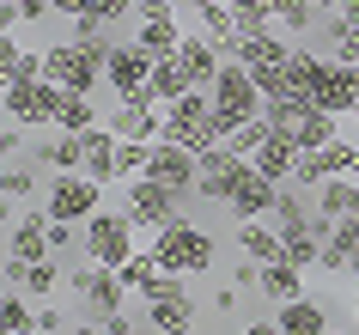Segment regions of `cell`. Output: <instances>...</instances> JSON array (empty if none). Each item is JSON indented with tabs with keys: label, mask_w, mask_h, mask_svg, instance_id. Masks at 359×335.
Wrapping results in <instances>:
<instances>
[{
	"label": "cell",
	"mask_w": 359,
	"mask_h": 335,
	"mask_svg": "<svg viewBox=\"0 0 359 335\" xmlns=\"http://www.w3.org/2000/svg\"><path fill=\"white\" fill-rule=\"evenodd\" d=\"M152 256L165 262L170 275H208L213 262H219V244H213L208 225H195V220H170L165 232H152Z\"/></svg>",
	"instance_id": "1"
},
{
	"label": "cell",
	"mask_w": 359,
	"mask_h": 335,
	"mask_svg": "<svg viewBox=\"0 0 359 335\" xmlns=\"http://www.w3.org/2000/svg\"><path fill=\"white\" fill-rule=\"evenodd\" d=\"M122 214L134 220V232H165L170 220H183V195L177 189H165V183H152V177H134V183H122Z\"/></svg>",
	"instance_id": "2"
},
{
	"label": "cell",
	"mask_w": 359,
	"mask_h": 335,
	"mask_svg": "<svg viewBox=\"0 0 359 335\" xmlns=\"http://www.w3.org/2000/svg\"><path fill=\"white\" fill-rule=\"evenodd\" d=\"M311 104L329 116H353L359 104V61H335V55H323L317 61V74H311Z\"/></svg>",
	"instance_id": "3"
},
{
	"label": "cell",
	"mask_w": 359,
	"mask_h": 335,
	"mask_svg": "<svg viewBox=\"0 0 359 335\" xmlns=\"http://www.w3.org/2000/svg\"><path fill=\"white\" fill-rule=\"evenodd\" d=\"M140 244H134V220L128 214H110V207H97L92 220H86V256L104 262V268H122Z\"/></svg>",
	"instance_id": "4"
},
{
	"label": "cell",
	"mask_w": 359,
	"mask_h": 335,
	"mask_svg": "<svg viewBox=\"0 0 359 335\" xmlns=\"http://www.w3.org/2000/svg\"><path fill=\"white\" fill-rule=\"evenodd\" d=\"M61 104H67V86H55V79L6 86V122H19V129H55Z\"/></svg>",
	"instance_id": "5"
},
{
	"label": "cell",
	"mask_w": 359,
	"mask_h": 335,
	"mask_svg": "<svg viewBox=\"0 0 359 335\" xmlns=\"http://www.w3.org/2000/svg\"><path fill=\"white\" fill-rule=\"evenodd\" d=\"M213 104H219V116H231L238 129H244L250 116L268 110L262 86H256V74H250L244 61H226V67H219V79H213Z\"/></svg>",
	"instance_id": "6"
},
{
	"label": "cell",
	"mask_w": 359,
	"mask_h": 335,
	"mask_svg": "<svg viewBox=\"0 0 359 335\" xmlns=\"http://www.w3.org/2000/svg\"><path fill=\"white\" fill-rule=\"evenodd\" d=\"M97 195H104V183H92L86 171H55V183H49L43 207H49V220H74V225H86L97 207H104Z\"/></svg>",
	"instance_id": "7"
},
{
	"label": "cell",
	"mask_w": 359,
	"mask_h": 335,
	"mask_svg": "<svg viewBox=\"0 0 359 335\" xmlns=\"http://www.w3.org/2000/svg\"><path fill=\"white\" fill-rule=\"evenodd\" d=\"M110 129H116V140H165V104H158V92L140 86V92L116 98Z\"/></svg>",
	"instance_id": "8"
},
{
	"label": "cell",
	"mask_w": 359,
	"mask_h": 335,
	"mask_svg": "<svg viewBox=\"0 0 359 335\" xmlns=\"http://www.w3.org/2000/svg\"><path fill=\"white\" fill-rule=\"evenodd\" d=\"M147 177H152V183H165V189H177V195H195V183H201V159H195L189 147H177V140H158Z\"/></svg>",
	"instance_id": "9"
},
{
	"label": "cell",
	"mask_w": 359,
	"mask_h": 335,
	"mask_svg": "<svg viewBox=\"0 0 359 335\" xmlns=\"http://www.w3.org/2000/svg\"><path fill=\"white\" fill-rule=\"evenodd\" d=\"M274 202H280V183H268L262 171L250 165L244 177H238V189L226 195V214L238 225H244V220H274Z\"/></svg>",
	"instance_id": "10"
},
{
	"label": "cell",
	"mask_w": 359,
	"mask_h": 335,
	"mask_svg": "<svg viewBox=\"0 0 359 335\" xmlns=\"http://www.w3.org/2000/svg\"><path fill=\"white\" fill-rule=\"evenodd\" d=\"M250 171V159L244 152H231V147H213V152H201V183H195V195L201 202H219L226 207V195L238 189V177Z\"/></svg>",
	"instance_id": "11"
},
{
	"label": "cell",
	"mask_w": 359,
	"mask_h": 335,
	"mask_svg": "<svg viewBox=\"0 0 359 335\" xmlns=\"http://www.w3.org/2000/svg\"><path fill=\"white\" fill-rule=\"evenodd\" d=\"M74 293L86 298V311H92L97 323H104V317H116V311H122V293H128V287H122V275H116V268L92 262V268H79V275H74Z\"/></svg>",
	"instance_id": "12"
},
{
	"label": "cell",
	"mask_w": 359,
	"mask_h": 335,
	"mask_svg": "<svg viewBox=\"0 0 359 335\" xmlns=\"http://www.w3.org/2000/svg\"><path fill=\"white\" fill-rule=\"evenodd\" d=\"M152 67H158V55H147V49H140V43H116V55H110V74H104V86H110L116 98H128V92H140V86H147L152 79Z\"/></svg>",
	"instance_id": "13"
},
{
	"label": "cell",
	"mask_w": 359,
	"mask_h": 335,
	"mask_svg": "<svg viewBox=\"0 0 359 335\" xmlns=\"http://www.w3.org/2000/svg\"><path fill=\"white\" fill-rule=\"evenodd\" d=\"M147 323L158 335H195V298H189V287L177 280L165 298H147Z\"/></svg>",
	"instance_id": "14"
},
{
	"label": "cell",
	"mask_w": 359,
	"mask_h": 335,
	"mask_svg": "<svg viewBox=\"0 0 359 335\" xmlns=\"http://www.w3.org/2000/svg\"><path fill=\"white\" fill-rule=\"evenodd\" d=\"M116 275H122V287H128L134 298H158V293H165V280H170V268L152 256V244H140V250H134Z\"/></svg>",
	"instance_id": "15"
},
{
	"label": "cell",
	"mask_w": 359,
	"mask_h": 335,
	"mask_svg": "<svg viewBox=\"0 0 359 335\" xmlns=\"http://www.w3.org/2000/svg\"><path fill=\"white\" fill-rule=\"evenodd\" d=\"M250 165L262 171L268 183H292V165H299V147H292V134H280V129H274V134L262 140V147L250 152Z\"/></svg>",
	"instance_id": "16"
},
{
	"label": "cell",
	"mask_w": 359,
	"mask_h": 335,
	"mask_svg": "<svg viewBox=\"0 0 359 335\" xmlns=\"http://www.w3.org/2000/svg\"><path fill=\"white\" fill-rule=\"evenodd\" d=\"M274 323H280V335H329L335 329V323H329V305H317V298L274 305Z\"/></svg>",
	"instance_id": "17"
},
{
	"label": "cell",
	"mask_w": 359,
	"mask_h": 335,
	"mask_svg": "<svg viewBox=\"0 0 359 335\" xmlns=\"http://www.w3.org/2000/svg\"><path fill=\"white\" fill-rule=\"evenodd\" d=\"M116 147H122V140H116V129L110 122H97L92 134H86V177H92V183H116Z\"/></svg>",
	"instance_id": "18"
},
{
	"label": "cell",
	"mask_w": 359,
	"mask_h": 335,
	"mask_svg": "<svg viewBox=\"0 0 359 335\" xmlns=\"http://www.w3.org/2000/svg\"><path fill=\"white\" fill-rule=\"evenodd\" d=\"M238 250H244L250 262H262V268H268V262H280L286 256L280 225H274V220H244V225H238Z\"/></svg>",
	"instance_id": "19"
},
{
	"label": "cell",
	"mask_w": 359,
	"mask_h": 335,
	"mask_svg": "<svg viewBox=\"0 0 359 335\" xmlns=\"http://www.w3.org/2000/svg\"><path fill=\"white\" fill-rule=\"evenodd\" d=\"M256 293H262L268 305H292V298H304V268H299V262H286V256H280V262H268Z\"/></svg>",
	"instance_id": "20"
},
{
	"label": "cell",
	"mask_w": 359,
	"mask_h": 335,
	"mask_svg": "<svg viewBox=\"0 0 359 335\" xmlns=\"http://www.w3.org/2000/svg\"><path fill=\"white\" fill-rule=\"evenodd\" d=\"M341 140V116H329V110H317V104H311V110L299 116V129H292V147L299 152H317V147H335Z\"/></svg>",
	"instance_id": "21"
},
{
	"label": "cell",
	"mask_w": 359,
	"mask_h": 335,
	"mask_svg": "<svg viewBox=\"0 0 359 335\" xmlns=\"http://www.w3.org/2000/svg\"><path fill=\"white\" fill-rule=\"evenodd\" d=\"M183 37H189V31H183V25L177 19H147V25H134V43H140V49H147V55H177V49H183Z\"/></svg>",
	"instance_id": "22"
},
{
	"label": "cell",
	"mask_w": 359,
	"mask_h": 335,
	"mask_svg": "<svg viewBox=\"0 0 359 335\" xmlns=\"http://www.w3.org/2000/svg\"><path fill=\"white\" fill-rule=\"evenodd\" d=\"M31 152H37L49 171H79L86 165V134H61L55 129V140H43V147H31Z\"/></svg>",
	"instance_id": "23"
},
{
	"label": "cell",
	"mask_w": 359,
	"mask_h": 335,
	"mask_svg": "<svg viewBox=\"0 0 359 335\" xmlns=\"http://www.w3.org/2000/svg\"><path fill=\"white\" fill-rule=\"evenodd\" d=\"M311 189L299 183H280V202H274V225L280 232H299V225H311V214H317V202H304Z\"/></svg>",
	"instance_id": "24"
},
{
	"label": "cell",
	"mask_w": 359,
	"mask_h": 335,
	"mask_svg": "<svg viewBox=\"0 0 359 335\" xmlns=\"http://www.w3.org/2000/svg\"><path fill=\"white\" fill-rule=\"evenodd\" d=\"M152 92H158V104H177V98L183 92H195V79H189V67H183V61L177 55H165L158 61V67H152V79H147Z\"/></svg>",
	"instance_id": "25"
},
{
	"label": "cell",
	"mask_w": 359,
	"mask_h": 335,
	"mask_svg": "<svg viewBox=\"0 0 359 335\" xmlns=\"http://www.w3.org/2000/svg\"><path fill=\"white\" fill-rule=\"evenodd\" d=\"M353 177H323L317 189H311V195H317V214L323 220H347V207H353Z\"/></svg>",
	"instance_id": "26"
},
{
	"label": "cell",
	"mask_w": 359,
	"mask_h": 335,
	"mask_svg": "<svg viewBox=\"0 0 359 335\" xmlns=\"http://www.w3.org/2000/svg\"><path fill=\"white\" fill-rule=\"evenodd\" d=\"M25 298H31V293H19V287H6V298H0V329H6V335L37 329V311H31Z\"/></svg>",
	"instance_id": "27"
},
{
	"label": "cell",
	"mask_w": 359,
	"mask_h": 335,
	"mask_svg": "<svg viewBox=\"0 0 359 335\" xmlns=\"http://www.w3.org/2000/svg\"><path fill=\"white\" fill-rule=\"evenodd\" d=\"M152 147H158V140H122V147H116V177H122V183L147 177V165H152Z\"/></svg>",
	"instance_id": "28"
},
{
	"label": "cell",
	"mask_w": 359,
	"mask_h": 335,
	"mask_svg": "<svg viewBox=\"0 0 359 335\" xmlns=\"http://www.w3.org/2000/svg\"><path fill=\"white\" fill-rule=\"evenodd\" d=\"M55 129H61V134H92V129H97V110H92V98L67 92V104H61V116H55Z\"/></svg>",
	"instance_id": "29"
},
{
	"label": "cell",
	"mask_w": 359,
	"mask_h": 335,
	"mask_svg": "<svg viewBox=\"0 0 359 335\" xmlns=\"http://www.w3.org/2000/svg\"><path fill=\"white\" fill-rule=\"evenodd\" d=\"M268 6H274V25H280L286 37H299V31L317 25V6H311V0H268Z\"/></svg>",
	"instance_id": "30"
},
{
	"label": "cell",
	"mask_w": 359,
	"mask_h": 335,
	"mask_svg": "<svg viewBox=\"0 0 359 335\" xmlns=\"http://www.w3.org/2000/svg\"><path fill=\"white\" fill-rule=\"evenodd\" d=\"M25 293H31V298H55V293H61V268H55V256L25 268Z\"/></svg>",
	"instance_id": "31"
},
{
	"label": "cell",
	"mask_w": 359,
	"mask_h": 335,
	"mask_svg": "<svg viewBox=\"0 0 359 335\" xmlns=\"http://www.w3.org/2000/svg\"><path fill=\"white\" fill-rule=\"evenodd\" d=\"M0 189H6V202H25V195H37V171H31V159H13L6 165V177H0Z\"/></svg>",
	"instance_id": "32"
},
{
	"label": "cell",
	"mask_w": 359,
	"mask_h": 335,
	"mask_svg": "<svg viewBox=\"0 0 359 335\" xmlns=\"http://www.w3.org/2000/svg\"><path fill=\"white\" fill-rule=\"evenodd\" d=\"M268 134H274V122H268V116H250V122H244V129H238V134H231V152H244V159H250V152H256V147H262V140H268Z\"/></svg>",
	"instance_id": "33"
},
{
	"label": "cell",
	"mask_w": 359,
	"mask_h": 335,
	"mask_svg": "<svg viewBox=\"0 0 359 335\" xmlns=\"http://www.w3.org/2000/svg\"><path fill=\"white\" fill-rule=\"evenodd\" d=\"M317 268H323V275H347V268H353V250H341L335 238H323V256H317Z\"/></svg>",
	"instance_id": "34"
},
{
	"label": "cell",
	"mask_w": 359,
	"mask_h": 335,
	"mask_svg": "<svg viewBox=\"0 0 359 335\" xmlns=\"http://www.w3.org/2000/svg\"><path fill=\"white\" fill-rule=\"evenodd\" d=\"M226 280L238 287V293H250V287H262V262H250V256H244V262H231V275H226Z\"/></svg>",
	"instance_id": "35"
},
{
	"label": "cell",
	"mask_w": 359,
	"mask_h": 335,
	"mask_svg": "<svg viewBox=\"0 0 359 335\" xmlns=\"http://www.w3.org/2000/svg\"><path fill=\"white\" fill-rule=\"evenodd\" d=\"M134 13V0H92V19H104V25H122Z\"/></svg>",
	"instance_id": "36"
},
{
	"label": "cell",
	"mask_w": 359,
	"mask_h": 335,
	"mask_svg": "<svg viewBox=\"0 0 359 335\" xmlns=\"http://www.w3.org/2000/svg\"><path fill=\"white\" fill-rule=\"evenodd\" d=\"M134 19H177V0H134Z\"/></svg>",
	"instance_id": "37"
},
{
	"label": "cell",
	"mask_w": 359,
	"mask_h": 335,
	"mask_svg": "<svg viewBox=\"0 0 359 335\" xmlns=\"http://www.w3.org/2000/svg\"><path fill=\"white\" fill-rule=\"evenodd\" d=\"M329 238H335L341 250H353V256H359V214H347V220H335V232H329Z\"/></svg>",
	"instance_id": "38"
},
{
	"label": "cell",
	"mask_w": 359,
	"mask_h": 335,
	"mask_svg": "<svg viewBox=\"0 0 359 335\" xmlns=\"http://www.w3.org/2000/svg\"><path fill=\"white\" fill-rule=\"evenodd\" d=\"M13 67H19V31L0 37V74H13Z\"/></svg>",
	"instance_id": "39"
},
{
	"label": "cell",
	"mask_w": 359,
	"mask_h": 335,
	"mask_svg": "<svg viewBox=\"0 0 359 335\" xmlns=\"http://www.w3.org/2000/svg\"><path fill=\"white\" fill-rule=\"evenodd\" d=\"M37 329H43V335H67V323H61L55 305H43V311H37Z\"/></svg>",
	"instance_id": "40"
},
{
	"label": "cell",
	"mask_w": 359,
	"mask_h": 335,
	"mask_svg": "<svg viewBox=\"0 0 359 335\" xmlns=\"http://www.w3.org/2000/svg\"><path fill=\"white\" fill-rule=\"evenodd\" d=\"M49 244L67 250V244H74V220H49Z\"/></svg>",
	"instance_id": "41"
},
{
	"label": "cell",
	"mask_w": 359,
	"mask_h": 335,
	"mask_svg": "<svg viewBox=\"0 0 359 335\" xmlns=\"http://www.w3.org/2000/svg\"><path fill=\"white\" fill-rule=\"evenodd\" d=\"M49 6H55L61 19H79V13H92V0H49Z\"/></svg>",
	"instance_id": "42"
},
{
	"label": "cell",
	"mask_w": 359,
	"mask_h": 335,
	"mask_svg": "<svg viewBox=\"0 0 359 335\" xmlns=\"http://www.w3.org/2000/svg\"><path fill=\"white\" fill-rule=\"evenodd\" d=\"M238 335H280V323H274V317H256V323H244Z\"/></svg>",
	"instance_id": "43"
},
{
	"label": "cell",
	"mask_w": 359,
	"mask_h": 335,
	"mask_svg": "<svg viewBox=\"0 0 359 335\" xmlns=\"http://www.w3.org/2000/svg\"><path fill=\"white\" fill-rule=\"evenodd\" d=\"M104 335H134V323H128L122 311H116V317H104Z\"/></svg>",
	"instance_id": "44"
},
{
	"label": "cell",
	"mask_w": 359,
	"mask_h": 335,
	"mask_svg": "<svg viewBox=\"0 0 359 335\" xmlns=\"http://www.w3.org/2000/svg\"><path fill=\"white\" fill-rule=\"evenodd\" d=\"M67 335H104V323H74Z\"/></svg>",
	"instance_id": "45"
},
{
	"label": "cell",
	"mask_w": 359,
	"mask_h": 335,
	"mask_svg": "<svg viewBox=\"0 0 359 335\" xmlns=\"http://www.w3.org/2000/svg\"><path fill=\"white\" fill-rule=\"evenodd\" d=\"M183 6H195V13H208V6H231V0H183Z\"/></svg>",
	"instance_id": "46"
},
{
	"label": "cell",
	"mask_w": 359,
	"mask_h": 335,
	"mask_svg": "<svg viewBox=\"0 0 359 335\" xmlns=\"http://www.w3.org/2000/svg\"><path fill=\"white\" fill-rule=\"evenodd\" d=\"M347 275H353V280H359V256H353V268H347Z\"/></svg>",
	"instance_id": "47"
},
{
	"label": "cell",
	"mask_w": 359,
	"mask_h": 335,
	"mask_svg": "<svg viewBox=\"0 0 359 335\" xmlns=\"http://www.w3.org/2000/svg\"><path fill=\"white\" fill-rule=\"evenodd\" d=\"M353 323H359V298H353Z\"/></svg>",
	"instance_id": "48"
},
{
	"label": "cell",
	"mask_w": 359,
	"mask_h": 335,
	"mask_svg": "<svg viewBox=\"0 0 359 335\" xmlns=\"http://www.w3.org/2000/svg\"><path fill=\"white\" fill-rule=\"evenodd\" d=\"M25 335H43V329H25Z\"/></svg>",
	"instance_id": "49"
},
{
	"label": "cell",
	"mask_w": 359,
	"mask_h": 335,
	"mask_svg": "<svg viewBox=\"0 0 359 335\" xmlns=\"http://www.w3.org/2000/svg\"><path fill=\"white\" fill-rule=\"evenodd\" d=\"M353 122H359V104H353Z\"/></svg>",
	"instance_id": "50"
},
{
	"label": "cell",
	"mask_w": 359,
	"mask_h": 335,
	"mask_svg": "<svg viewBox=\"0 0 359 335\" xmlns=\"http://www.w3.org/2000/svg\"><path fill=\"white\" fill-rule=\"evenodd\" d=\"M329 335H341V329H329Z\"/></svg>",
	"instance_id": "51"
}]
</instances>
